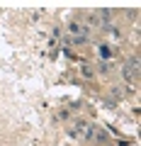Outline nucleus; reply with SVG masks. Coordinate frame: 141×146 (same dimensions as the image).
Segmentation results:
<instances>
[{
	"label": "nucleus",
	"instance_id": "f257e3e1",
	"mask_svg": "<svg viewBox=\"0 0 141 146\" xmlns=\"http://www.w3.org/2000/svg\"><path fill=\"white\" fill-rule=\"evenodd\" d=\"M136 71H139V58H129V63H126V78L131 80V76H136Z\"/></svg>",
	"mask_w": 141,
	"mask_h": 146
}]
</instances>
